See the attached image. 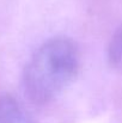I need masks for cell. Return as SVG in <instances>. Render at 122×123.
Wrapping results in <instances>:
<instances>
[{
  "label": "cell",
  "instance_id": "cell-1",
  "mask_svg": "<svg viewBox=\"0 0 122 123\" xmlns=\"http://www.w3.org/2000/svg\"><path fill=\"white\" fill-rule=\"evenodd\" d=\"M80 49L68 37H54L44 42L28 61L23 72L26 97L43 105L55 99L79 73Z\"/></svg>",
  "mask_w": 122,
  "mask_h": 123
},
{
  "label": "cell",
  "instance_id": "cell-2",
  "mask_svg": "<svg viewBox=\"0 0 122 123\" xmlns=\"http://www.w3.org/2000/svg\"><path fill=\"white\" fill-rule=\"evenodd\" d=\"M0 123H34L26 109L11 94H0Z\"/></svg>",
  "mask_w": 122,
  "mask_h": 123
},
{
  "label": "cell",
  "instance_id": "cell-3",
  "mask_svg": "<svg viewBox=\"0 0 122 123\" xmlns=\"http://www.w3.org/2000/svg\"><path fill=\"white\" fill-rule=\"evenodd\" d=\"M108 62L111 68L122 72V25L116 30L109 42Z\"/></svg>",
  "mask_w": 122,
  "mask_h": 123
}]
</instances>
